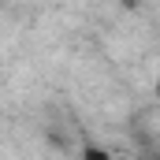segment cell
Returning <instances> with one entry per match:
<instances>
[{"mask_svg":"<svg viewBox=\"0 0 160 160\" xmlns=\"http://www.w3.org/2000/svg\"><path fill=\"white\" fill-rule=\"evenodd\" d=\"M78 160H116V157H112L108 149H101V145H82Z\"/></svg>","mask_w":160,"mask_h":160,"instance_id":"1","label":"cell"}]
</instances>
